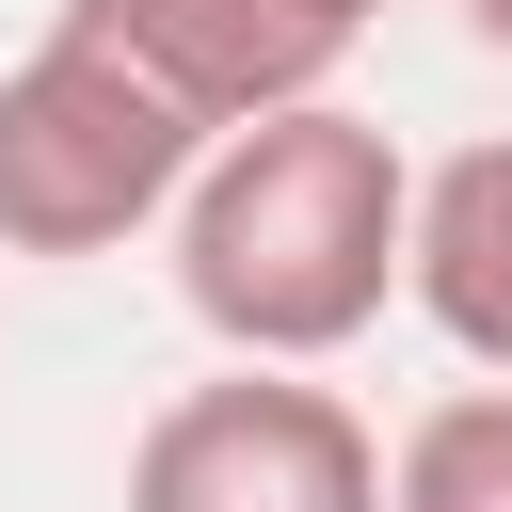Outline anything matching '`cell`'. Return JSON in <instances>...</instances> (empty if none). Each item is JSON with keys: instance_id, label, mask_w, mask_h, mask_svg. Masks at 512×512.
Returning a JSON list of instances; mask_svg holds the SVG:
<instances>
[{"instance_id": "obj_5", "label": "cell", "mask_w": 512, "mask_h": 512, "mask_svg": "<svg viewBox=\"0 0 512 512\" xmlns=\"http://www.w3.org/2000/svg\"><path fill=\"white\" fill-rule=\"evenodd\" d=\"M480 384H512V128L416 176V288H400Z\"/></svg>"}, {"instance_id": "obj_8", "label": "cell", "mask_w": 512, "mask_h": 512, "mask_svg": "<svg viewBox=\"0 0 512 512\" xmlns=\"http://www.w3.org/2000/svg\"><path fill=\"white\" fill-rule=\"evenodd\" d=\"M368 16H384V0H368Z\"/></svg>"}, {"instance_id": "obj_4", "label": "cell", "mask_w": 512, "mask_h": 512, "mask_svg": "<svg viewBox=\"0 0 512 512\" xmlns=\"http://www.w3.org/2000/svg\"><path fill=\"white\" fill-rule=\"evenodd\" d=\"M64 32H96L128 80H160L208 144L256 112L336 96V64L368 48V0H64Z\"/></svg>"}, {"instance_id": "obj_1", "label": "cell", "mask_w": 512, "mask_h": 512, "mask_svg": "<svg viewBox=\"0 0 512 512\" xmlns=\"http://www.w3.org/2000/svg\"><path fill=\"white\" fill-rule=\"evenodd\" d=\"M400 288H416V160L368 112L304 96V112H256V128H224L192 160V192H176V304L240 368H320Z\"/></svg>"}, {"instance_id": "obj_3", "label": "cell", "mask_w": 512, "mask_h": 512, "mask_svg": "<svg viewBox=\"0 0 512 512\" xmlns=\"http://www.w3.org/2000/svg\"><path fill=\"white\" fill-rule=\"evenodd\" d=\"M128 512H384V448L304 368L176 384L128 448Z\"/></svg>"}, {"instance_id": "obj_2", "label": "cell", "mask_w": 512, "mask_h": 512, "mask_svg": "<svg viewBox=\"0 0 512 512\" xmlns=\"http://www.w3.org/2000/svg\"><path fill=\"white\" fill-rule=\"evenodd\" d=\"M192 160L208 128L160 80H128L96 32H48L0 80V256H112L192 192Z\"/></svg>"}, {"instance_id": "obj_6", "label": "cell", "mask_w": 512, "mask_h": 512, "mask_svg": "<svg viewBox=\"0 0 512 512\" xmlns=\"http://www.w3.org/2000/svg\"><path fill=\"white\" fill-rule=\"evenodd\" d=\"M384 512H512V384H448V400L400 432Z\"/></svg>"}, {"instance_id": "obj_7", "label": "cell", "mask_w": 512, "mask_h": 512, "mask_svg": "<svg viewBox=\"0 0 512 512\" xmlns=\"http://www.w3.org/2000/svg\"><path fill=\"white\" fill-rule=\"evenodd\" d=\"M464 32H480V48H496V64H512V0H464Z\"/></svg>"}]
</instances>
